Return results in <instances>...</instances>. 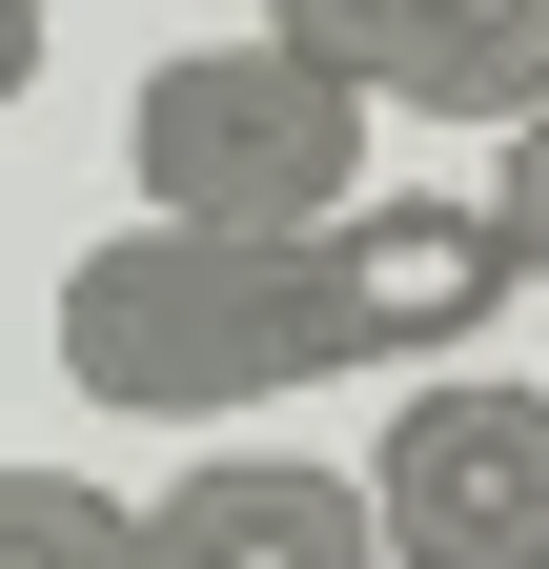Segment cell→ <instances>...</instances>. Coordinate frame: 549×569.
Here are the masks:
<instances>
[{"label": "cell", "mask_w": 549, "mask_h": 569, "mask_svg": "<svg viewBox=\"0 0 549 569\" xmlns=\"http://www.w3.org/2000/svg\"><path fill=\"white\" fill-rule=\"evenodd\" d=\"M509 306V224L489 203H407L367 183L347 224L306 244H224V224H102L61 264V387L102 427H244V407H306L347 367H468V326Z\"/></svg>", "instance_id": "6da1fadb"}, {"label": "cell", "mask_w": 549, "mask_h": 569, "mask_svg": "<svg viewBox=\"0 0 549 569\" xmlns=\"http://www.w3.org/2000/svg\"><path fill=\"white\" fill-rule=\"evenodd\" d=\"M367 82H326L306 41H163L143 102H122V183H143V224H224V244H306L367 203Z\"/></svg>", "instance_id": "7a4b0ae2"}, {"label": "cell", "mask_w": 549, "mask_h": 569, "mask_svg": "<svg viewBox=\"0 0 549 569\" xmlns=\"http://www.w3.org/2000/svg\"><path fill=\"white\" fill-rule=\"evenodd\" d=\"M387 569H549V387L509 367H407L367 448Z\"/></svg>", "instance_id": "3957f363"}, {"label": "cell", "mask_w": 549, "mask_h": 569, "mask_svg": "<svg viewBox=\"0 0 549 569\" xmlns=\"http://www.w3.org/2000/svg\"><path fill=\"white\" fill-rule=\"evenodd\" d=\"M143 549L163 569H387V509H367V468H326V448H183Z\"/></svg>", "instance_id": "277c9868"}, {"label": "cell", "mask_w": 549, "mask_h": 569, "mask_svg": "<svg viewBox=\"0 0 549 569\" xmlns=\"http://www.w3.org/2000/svg\"><path fill=\"white\" fill-rule=\"evenodd\" d=\"M549 102V0H428V122H529Z\"/></svg>", "instance_id": "5b68a950"}, {"label": "cell", "mask_w": 549, "mask_h": 569, "mask_svg": "<svg viewBox=\"0 0 549 569\" xmlns=\"http://www.w3.org/2000/svg\"><path fill=\"white\" fill-rule=\"evenodd\" d=\"M0 569H143V509L102 468H0Z\"/></svg>", "instance_id": "8992f818"}, {"label": "cell", "mask_w": 549, "mask_h": 569, "mask_svg": "<svg viewBox=\"0 0 549 569\" xmlns=\"http://www.w3.org/2000/svg\"><path fill=\"white\" fill-rule=\"evenodd\" d=\"M264 41H306L367 102H428V0H264Z\"/></svg>", "instance_id": "52a82bcc"}, {"label": "cell", "mask_w": 549, "mask_h": 569, "mask_svg": "<svg viewBox=\"0 0 549 569\" xmlns=\"http://www.w3.org/2000/svg\"><path fill=\"white\" fill-rule=\"evenodd\" d=\"M489 224H509V284H549V102L489 142Z\"/></svg>", "instance_id": "ba28073f"}, {"label": "cell", "mask_w": 549, "mask_h": 569, "mask_svg": "<svg viewBox=\"0 0 549 569\" xmlns=\"http://www.w3.org/2000/svg\"><path fill=\"white\" fill-rule=\"evenodd\" d=\"M41 82V0H0V102H21Z\"/></svg>", "instance_id": "9c48e42d"}, {"label": "cell", "mask_w": 549, "mask_h": 569, "mask_svg": "<svg viewBox=\"0 0 549 569\" xmlns=\"http://www.w3.org/2000/svg\"><path fill=\"white\" fill-rule=\"evenodd\" d=\"M143 569H163V549H143Z\"/></svg>", "instance_id": "30bf717a"}]
</instances>
